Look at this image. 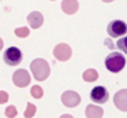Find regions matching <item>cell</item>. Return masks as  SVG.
I'll return each mask as SVG.
<instances>
[{"mask_svg": "<svg viewBox=\"0 0 127 118\" xmlns=\"http://www.w3.org/2000/svg\"><path fill=\"white\" fill-rule=\"evenodd\" d=\"M30 74L25 70V69H18L14 74H12V82L17 85L18 88H26L30 84Z\"/></svg>", "mask_w": 127, "mask_h": 118, "instance_id": "obj_6", "label": "cell"}, {"mask_svg": "<svg viewBox=\"0 0 127 118\" xmlns=\"http://www.w3.org/2000/svg\"><path fill=\"white\" fill-rule=\"evenodd\" d=\"M60 7L63 10V12H66L67 15H72L78 11L79 3H78V0H63Z\"/></svg>", "mask_w": 127, "mask_h": 118, "instance_id": "obj_11", "label": "cell"}, {"mask_svg": "<svg viewBox=\"0 0 127 118\" xmlns=\"http://www.w3.org/2000/svg\"><path fill=\"white\" fill-rule=\"evenodd\" d=\"M7 102H8V93L4 91H0V104L7 103Z\"/></svg>", "mask_w": 127, "mask_h": 118, "instance_id": "obj_19", "label": "cell"}, {"mask_svg": "<svg viewBox=\"0 0 127 118\" xmlns=\"http://www.w3.org/2000/svg\"><path fill=\"white\" fill-rule=\"evenodd\" d=\"M82 78L83 81L86 82H94L98 80V73H97V70H94V69H88V70H85V73L82 74Z\"/></svg>", "mask_w": 127, "mask_h": 118, "instance_id": "obj_13", "label": "cell"}, {"mask_svg": "<svg viewBox=\"0 0 127 118\" xmlns=\"http://www.w3.org/2000/svg\"><path fill=\"white\" fill-rule=\"evenodd\" d=\"M85 114L88 118H101L104 115V110H102V107H98L96 104H88Z\"/></svg>", "mask_w": 127, "mask_h": 118, "instance_id": "obj_12", "label": "cell"}, {"mask_svg": "<svg viewBox=\"0 0 127 118\" xmlns=\"http://www.w3.org/2000/svg\"><path fill=\"white\" fill-rule=\"evenodd\" d=\"M30 95L33 96L34 99H41L42 96H44V91H42V88L40 87V85H33L30 89Z\"/></svg>", "mask_w": 127, "mask_h": 118, "instance_id": "obj_14", "label": "cell"}, {"mask_svg": "<svg viewBox=\"0 0 127 118\" xmlns=\"http://www.w3.org/2000/svg\"><path fill=\"white\" fill-rule=\"evenodd\" d=\"M105 67L111 71V73H119L124 69L126 66V58L123 56L122 52H111L107 58H105Z\"/></svg>", "mask_w": 127, "mask_h": 118, "instance_id": "obj_2", "label": "cell"}, {"mask_svg": "<svg viewBox=\"0 0 127 118\" xmlns=\"http://www.w3.org/2000/svg\"><path fill=\"white\" fill-rule=\"evenodd\" d=\"M101 1H104V3H111V1H113V0H101Z\"/></svg>", "mask_w": 127, "mask_h": 118, "instance_id": "obj_21", "label": "cell"}, {"mask_svg": "<svg viewBox=\"0 0 127 118\" xmlns=\"http://www.w3.org/2000/svg\"><path fill=\"white\" fill-rule=\"evenodd\" d=\"M113 103L120 111H127V89H120L113 96Z\"/></svg>", "mask_w": 127, "mask_h": 118, "instance_id": "obj_9", "label": "cell"}, {"mask_svg": "<svg viewBox=\"0 0 127 118\" xmlns=\"http://www.w3.org/2000/svg\"><path fill=\"white\" fill-rule=\"evenodd\" d=\"M6 117H8V118H14V117H17V114H18V110H17V107L15 106H8L6 109Z\"/></svg>", "mask_w": 127, "mask_h": 118, "instance_id": "obj_18", "label": "cell"}, {"mask_svg": "<svg viewBox=\"0 0 127 118\" xmlns=\"http://www.w3.org/2000/svg\"><path fill=\"white\" fill-rule=\"evenodd\" d=\"M30 70H32L33 77L37 80V81H45L51 74L49 63H48L45 59H41V58L34 59L33 62L30 63Z\"/></svg>", "mask_w": 127, "mask_h": 118, "instance_id": "obj_1", "label": "cell"}, {"mask_svg": "<svg viewBox=\"0 0 127 118\" xmlns=\"http://www.w3.org/2000/svg\"><path fill=\"white\" fill-rule=\"evenodd\" d=\"M22 58H23L22 52H21V49L17 48V47H10V48H7L6 52H4V55H3L4 62L8 66L19 65V63L22 62Z\"/></svg>", "mask_w": 127, "mask_h": 118, "instance_id": "obj_3", "label": "cell"}, {"mask_svg": "<svg viewBox=\"0 0 127 118\" xmlns=\"http://www.w3.org/2000/svg\"><path fill=\"white\" fill-rule=\"evenodd\" d=\"M116 47H118V48L120 49L122 52L127 54V36H126V37H122L120 40L116 43Z\"/></svg>", "mask_w": 127, "mask_h": 118, "instance_id": "obj_17", "label": "cell"}, {"mask_svg": "<svg viewBox=\"0 0 127 118\" xmlns=\"http://www.w3.org/2000/svg\"><path fill=\"white\" fill-rule=\"evenodd\" d=\"M90 99L94 102V103H107L108 99H109V93H108L107 88L104 87H94L90 92Z\"/></svg>", "mask_w": 127, "mask_h": 118, "instance_id": "obj_7", "label": "cell"}, {"mask_svg": "<svg viewBox=\"0 0 127 118\" xmlns=\"http://www.w3.org/2000/svg\"><path fill=\"white\" fill-rule=\"evenodd\" d=\"M29 34H30V30H29V27H26V26L17 27V29H15V36L19 37V38H25V37H28Z\"/></svg>", "mask_w": 127, "mask_h": 118, "instance_id": "obj_15", "label": "cell"}, {"mask_svg": "<svg viewBox=\"0 0 127 118\" xmlns=\"http://www.w3.org/2000/svg\"><path fill=\"white\" fill-rule=\"evenodd\" d=\"M107 32L111 37H122L123 34L127 33V23L120 19H116L108 23L107 26Z\"/></svg>", "mask_w": 127, "mask_h": 118, "instance_id": "obj_4", "label": "cell"}, {"mask_svg": "<svg viewBox=\"0 0 127 118\" xmlns=\"http://www.w3.org/2000/svg\"><path fill=\"white\" fill-rule=\"evenodd\" d=\"M3 44H4V41L1 40V38H0V51H1V49H3Z\"/></svg>", "mask_w": 127, "mask_h": 118, "instance_id": "obj_20", "label": "cell"}, {"mask_svg": "<svg viewBox=\"0 0 127 118\" xmlns=\"http://www.w3.org/2000/svg\"><path fill=\"white\" fill-rule=\"evenodd\" d=\"M28 22L32 29H38L44 23V16H42V14L40 11H33V12H30L28 15Z\"/></svg>", "mask_w": 127, "mask_h": 118, "instance_id": "obj_10", "label": "cell"}, {"mask_svg": "<svg viewBox=\"0 0 127 118\" xmlns=\"http://www.w3.org/2000/svg\"><path fill=\"white\" fill-rule=\"evenodd\" d=\"M62 103L66 107H77L81 103V96L75 91H66L62 95Z\"/></svg>", "mask_w": 127, "mask_h": 118, "instance_id": "obj_8", "label": "cell"}, {"mask_svg": "<svg viewBox=\"0 0 127 118\" xmlns=\"http://www.w3.org/2000/svg\"><path fill=\"white\" fill-rule=\"evenodd\" d=\"M71 55H72V49H71V47L66 43L58 44V45L55 47V49H53V56L58 60H60V62H67V60L71 58Z\"/></svg>", "mask_w": 127, "mask_h": 118, "instance_id": "obj_5", "label": "cell"}, {"mask_svg": "<svg viewBox=\"0 0 127 118\" xmlns=\"http://www.w3.org/2000/svg\"><path fill=\"white\" fill-rule=\"evenodd\" d=\"M51 1H53V0H51Z\"/></svg>", "mask_w": 127, "mask_h": 118, "instance_id": "obj_22", "label": "cell"}, {"mask_svg": "<svg viewBox=\"0 0 127 118\" xmlns=\"http://www.w3.org/2000/svg\"><path fill=\"white\" fill-rule=\"evenodd\" d=\"M36 111H37V107L34 106L33 103H28V107H26V110H25V118H32L34 114H36Z\"/></svg>", "mask_w": 127, "mask_h": 118, "instance_id": "obj_16", "label": "cell"}]
</instances>
